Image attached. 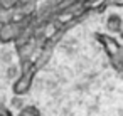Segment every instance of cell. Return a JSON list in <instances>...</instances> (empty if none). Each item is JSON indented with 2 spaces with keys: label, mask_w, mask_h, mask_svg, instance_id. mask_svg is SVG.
Segmentation results:
<instances>
[{
  "label": "cell",
  "mask_w": 123,
  "mask_h": 116,
  "mask_svg": "<svg viewBox=\"0 0 123 116\" xmlns=\"http://www.w3.org/2000/svg\"><path fill=\"white\" fill-rule=\"evenodd\" d=\"M94 39L96 42L103 47L110 66L123 76V44L118 42V39H115L111 34H103V32H94Z\"/></svg>",
  "instance_id": "6da1fadb"
},
{
  "label": "cell",
  "mask_w": 123,
  "mask_h": 116,
  "mask_svg": "<svg viewBox=\"0 0 123 116\" xmlns=\"http://www.w3.org/2000/svg\"><path fill=\"white\" fill-rule=\"evenodd\" d=\"M39 69H41V67H39V64H37L36 61H32L31 64L20 67V74L17 76V79H15L14 84H12V93H14V96H25V94L31 91V87H32V84H34V79H36V74H37Z\"/></svg>",
  "instance_id": "7a4b0ae2"
},
{
  "label": "cell",
  "mask_w": 123,
  "mask_h": 116,
  "mask_svg": "<svg viewBox=\"0 0 123 116\" xmlns=\"http://www.w3.org/2000/svg\"><path fill=\"white\" fill-rule=\"evenodd\" d=\"M106 30L110 34H120L123 30V20L118 14H110L106 19Z\"/></svg>",
  "instance_id": "3957f363"
},
{
  "label": "cell",
  "mask_w": 123,
  "mask_h": 116,
  "mask_svg": "<svg viewBox=\"0 0 123 116\" xmlns=\"http://www.w3.org/2000/svg\"><path fill=\"white\" fill-rule=\"evenodd\" d=\"M19 113L20 114H41V109L34 104H27V106H22Z\"/></svg>",
  "instance_id": "277c9868"
},
{
  "label": "cell",
  "mask_w": 123,
  "mask_h": 116,
  "mask_svg": "<svg viewBox=\"0 0 123 116\" xmlns=\"http://www.w3.org/2000/svg\"><path fill=\"white\" fill-rule=\"evenodd\" d=\"M110 5H113V7H121V9H123V0H110Z\"/></svg>",
  "instance_id": "5b68a950"
},
{
  "label": "cell",
  "mask_w": 123,
  "mask_h": 116,
  "mask_svg": "<svg viewBox=\"0 0 123 116\" xmlns=\"http://www.w3.org/2000/svg\"><path fill=\"white\" fill-rule=\"evenodd\" d=\"M120 37H121V39H123V30H121V32H120Z\"/></svg>",
  "instance_id": "8992f818"
}]
</instances>
